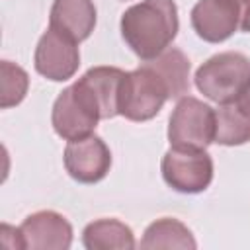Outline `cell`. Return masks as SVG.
<instances>
[{"mask_svg": "<svg viewBox=\"0 0 250 250\" xmlns=\"http://www.w3.org/2000/svg\"><path fill=\"white\" fill-rule=\"evenodd\" d=\"M146 62L152 70L158 72V76L164 80L170 100H180L182 96L188 94L189 90V59L184 55V51L176 49V47H168L166 51H162L158 57L150 59V61H143Z\"/></svg>", "mask_w": 250, "mask_h": 250, "instance_id": "cell-15", "label": "cell"}, {"mask_svg": "<svg viewBox=\"0 0 250 250\" xmlns=\"http://www.w3.org/2000/svg\"><path fill=\"white\" fill-rule=\"evenodd\" d=\"M170 100L164 80L146 62L125 72L119 90V115L129 121H148L156 117L164 102Z\"/></svg>", "mask_w": 250, "mask_h": 250, "instance_id": "cell-3", "label": "cell"}, {"mask_svg": "<svg viewBox=\"0 0 250 250\" xmlns=\"http://www.w3.org/2000/svg\"><path fill=\"white\" fill-rule=\"evenodd\" d=\"M240 12V31H250V0H232Z\"/></svg>", "mask_w": 250, "mask_h": 250, "instance_id": "cell-18", "label": "cell"}, {"mask_svg": "<svg viewBox=\"0 0 250 250\" xmlns=\"http://www.w3.org/2000/svg\"><path fill=\"white\" fill-rule=\"evenodd\" d=\"M121 37L141 59L150 61L170 47L180 20L174 0H141L121 16Z\"/></svg>", "mask_w": 250, "mask_h": 250, "instance_id": "cell-1", "label": "cell"}, {"mask_svg": "<svg viewBox=\"0 0 250 250\" xmlns=\"http://www.w3.org/2000/svg\"><path fill=\"white\" fill-rule=\"evenodd\" d=\"M82 244L88 250H131L137 246L131 227L117 219H98L84 227Z\"/></svg>", "mask_w": 250, "mask_h": 250, "instance_id": "cell-14", "label": "cell"}, {"mask_svg": "<svg viewBox=\"0 0 250 250\" xmlns=\"http://www.w3.org/2000/svg\"><path fill=\"white\" fill-rule=\"evenodd\" d=\"M191 230L178 219L162 217L145 229L141 248H195Z\"/></svg>", "mask_w": 250, "mask_h": 250, "instance_id": "cell-16", "label": "cell"}, {"mask_svg": "<svg viewBox=\"0 0 250 250\" xmlns=\"http://www.w3.org/2000/svg\"><path fill=\"white\" fill-rule=\"evenodd\" d=\"M62 160L68 176L80 184H96L104 180L111 168L109 146L94 133L68 141Z\"/></svg>", "mask_w": 250, "mask_h": 250, "instance_id": "cell-8", "label": "cell"}, {"mask_svg": "<svg viewBox=\"0 0 250 250\" xmlns=\"http://www.w3.org/2000/svg\"><path fill=\"white\" fill-rule=\"evenodd\" d=\"M27 250H66L72 244V225L57 211H35L20 225Z\"/></svg>", "mask_w": 250, "mask_h": 250, "instance_id": "cell-9", "label": "cell"}, {"mask_svg": "<svg viewBox=\"0 0 250 250\" xmlns=\"http://www.w3.org/2000/svg\"><path fill=\"white\" fill-rule=\"evenodd\" d=\"M123 76L125 70L117 66H92L78 78V82L96 102L102 119L119 115V90Z\"/></svg>", "mask_w": 250, "mask_h": 250, "instance_id": "cell-12", "label": "cell"}, {"mask_svg": "<svg viewBox=\"0 0 250 250\" xmlns=\"http://www.w3.org/2000/svg\"><path fill=\"white\" fill-rule=\"evenodd\" d=\"M168 141L176 148L205 150L215 143V109L193 96H182L168 121Z\"/></svg>", "mask_w": 250, "mask_h": 250, "instance_id": "cell-4", "label": "cell"}, {"mask_svg": "<svg viewBox=\"0 0 250 250\" xmlns=\"http://www.w3.org/2000/svg\"><path fill=\"white\" fill-rule=\"evenodd\" d=\"M98 121H102L100 109L78 80L57 96L51 111V123L55 133L64 141L92 135Z\"/></svg>", "mask_w": 250, "mask_h": 250, "instance_id": "cell-5", "label": "cell"}, {"mask_svg": "<svg viewBox=\"0 0 250 250\" xmlns=\"http://www.w3.org/2000/svg\"><path fill=\"white\" fill-rule=\"evenodd\" d=\"M191 27L203 41L221 43L240 31V12L232 0H197L191 8Z\"/></svg>", "mask_w": 250, "mask_h": 250, "instance_id": "cell-10", "label": "cell"}, {"mask_svg": "<svg viewBox=\"0 0 250 250\" xmlns=\"http://www.w3.org/2000/svg\"><path fill=\"white\" fill-rule=\"evenodd\" d=\"M0 74H2V78H0V90H2L0 107L8 109V107L18 105L25 98L27 88H29V76L21 66L10 62V61L0 62Z\"/></svg>", "mask_w": 250, "mask_h": 250, "instance_id": "cell-17", "label": "cell"}, {"mask_svg": "<svg viewBox=\"0 0 250 250\" xmlns=\"http://www.w3.org/2000/svg\"><path fill=\"white\" fill-rule=\"evenodd\" d=\"M162 178L180 193H201L213 182V158L205 150L172 146L162 156Z\"/></svg>", "mask_w": 250, "mask_h": 250, "instance_id": "cell-6", "label": "cell"}, {"mask_svg": "<svg viewBox=\"0 0 250 250\" xmlns=\"http://www.w3.org/2000/svg\"><path fill=\"white\" fill-rule=\"evenodd\" d=\"M242 94H246V96H248V98H250V86H248V88H246V90H244V92H242Z\"/></svg>", "mask_w": 250, "mask_h": 250, "instance_id": "cell-19", "label": "cell"}, {"mask_svg": "<svg viewBox=\"0 0 250 250\" xmlns=\"http://www.w3.org/2000/svg\"><path fill=\"white\" fill-rule=\"evenodd\" d=\"M49 27L68 35L76 43L88 39L96 27V6L92 0H55Z\"/></svg>", "mask_w": 250, "mask_h": 250, "instance_id": "cell-11", "label": "cell"}, {"mask_svg": "<svg viewBox=\"0 0 250 250\" xmlns=\"http://www.w3.org/2000/svg\"><path fill=\"white\" fill-rule=\"evenodd\" d=\"M33 64L41 76L53 82H64L72 78L80 66L78 43L68 35L47 27V31L37 41Z\"/></svg>", "mask_w": 250, "mask_h": 250, "instance_id": "cell-7", "label": "cell"}, {"mask_svg": "<svg viewBox=\"0 0 250 250\" xmlns=\"http://www.w3.org/2000/svg\"><path fill=\"white\" fill-rule=\"evenodd\" d=\"M250 141V98L240 94L234 102L215 109V143L238 146Z\"/></svg>", "mask_w": 250, "mask_h": 250, "instance_id": "cell-13", "label": "cell"}, {"mask_svg": "<svg viewBox=\"0 0 250 250\" xmlns=\"http://www.w3.org/2000/svg\"><path fill=\"white\" fill-rule=\"evenodd\" d=\"M193 82L215 104L234 102L250 86V59L238 51L217 53L195 70Z\"/></svg>", "mask_w": 250, "mask_h": 250, "instance_id": "cell-2", "label": "cell"}]
</instances>
